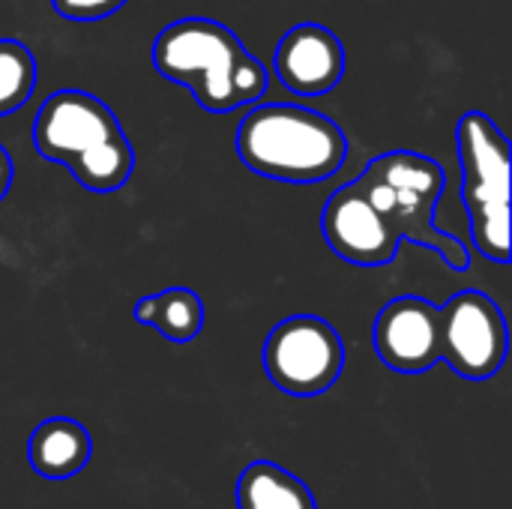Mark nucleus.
<instances>
[{
	"label": "nucleus",
	"mask_w": 512,
	"mask_h": 509,
	"mask_svg": "<svg viewBox=\"0 0 512 509\" xmlns=\"http://www.w3.org/2000/svg\"><path fill=\"white\" fill-rule=\"evenodd\" d=\"M321 231H324L330 249L357 267H384L402 249L399 234L366 201V195L357 189V183L339 186L327 198L324 216H321Z\"/></svg>",
	"instance_id": "obj_9"
},
{
	"label": "nucleus",
	"mask_w": 512,
	"mask_h": 509,
	"mask_svg": "<svg viewBox=\"0 0 512 509\" xmlns=\"http://www.w3.org/2000/svg\"><path fill=\"white\" fill-rule=\"evenodd\" d=\"M93 438L72 417H48L27 438V465L42 480H69L90 465Z\"/></svg>",
	"instance_id": "obj_11"
},
{
	"label": "nucleus",
	"mask_w": 512,
	"mask_h": 509,
	"mask_svg": "<svg viewBox=\"0 0 512 509\" xmlns=\"http://www.w3.org/2000/svg\"><path fill=\"white\" fill-rule=\"evenodd\" d=\"M354 183L390 222L402 243L411 240L423 249H432L456 273L471 270V249L435 222V207L447 186L444 168L435 159L414 150L381 153Z\"/></svg>",
	"instance_id": "obj_4"
},
{
	"label": "nucleus",
	"mask_w": 512,
	"mask_h": 509,
	"mask_svg": "<svg viewBox=\"0 0 512 509\" xmlns=\"http://www.w3.org/2000/svg\"><path fill=\"white\" fill-rule=\"evenodd\" d=\"M153 66L168 81L183 84L210 114L252 105L267 90L264 63L249 54L237 33L210 18H180L153 42Z\"/></svg>",
	"instance_id": "obj_1"
},
{
	"label": "nucleus",
	"mask_w": 512,
	"mask_h": 509,
	"mask_svg": "<svg viewBox=\"0 0 512 509\" xmlns=\"http://www.w3.org/2000/svg\"><path fill=\"white\" fill-rule=\"evenodd\" d=\"M33 147L90 192H117L135 171V150L117 114L84 90L51 93L33 120Z\"/></svg>",
	"instance_id": "obj_2"
},
{
	"label": "nucleus",
	"mask_w": 512,
	"mask_h": 509,
	"mask_svg": "<svg viewBox=\"0 0 512 509\" xmlns=\"http://www.w3.org/2000/svg\"><path fill=\"white\" fill-rule=\"evenodd\" d=\"M441 312V360L468 381H489L507 363L510 330L501 306L483 291L450 297Z\"/></svg>",
	"instance_id": "obj_7"
},
{
	"label": "nucleus",
	"mask_w": 512,
	"mask_h": 509,
	"mask_svg": "<svg viewBox=\"0 0 512 509\" xmlns=\"http://www.w3.org/2000/svg\"><path fill=\"white\" fill-rule=\"evenodd\" d=\"M12 174H15L12 159H9V153L3 150V144H0V201L6 198V192H9V186H12Z\"/></svg>",
	"instance_id": "obj_16"
},
{
	"label": "nucleus",
	"mask_w": 512,
	"mask_h": 509,
	"mask_svg": "<svg viewBox=\"0 0 512 509\" xmlns=\"http://www.w3.org/2000/svg\"><path fill=\"white\" fill-rule=\"evenodd\" d=\"M261 363L273 387L297 399H312L339 381L345 369V342L330 321L318 315H291L267 333Z\"/></svg>",
	"instance_id": "obj_6"
},
{
	"label": "nucleus",
	"mask_w": 512,
	"mask_h": 509,
	"mask_svg": "<svg viewBox=\"0 0 512 509\" xmlns=\"http://www.w3.org/2000/svg\"><path fill=\"white\" fill-rule=\"evenodd\" d=\"M237 509H318L309 486L273 462H252L237 477Z\"/></svg>",
	"instance_id": "obj_13"
},
{
	"label": "nucleus",
	"mask_w": 512,
	"mask_h": 509,
	"mask_svg": "<svg viewBox=\"0 0 512 509\" xmlns=\"http://www.w3.org/2000/svg\"><path fill=\"white\" fill-rule=\"evenodd\" d=\"M204 300L192 288H165L156 294H147L135 303L132 315L138 324L153 327L165 342L189 345L204 330Z\"/></svg>",
	"instance_id": "obj_12"
},
{
	"label": "nucleus",
	"mask_w": 512,
	"mask_h": 509,
	"mask_svg": "<svg viewBox=\"0 0 512 509\" xmlns=\"http://www.w3.org/2000/svg\"><path fill=\"white\" fill-rule=\"evenodd\" d=\"M276 75L297 96H324L345 75V48L321 24L291 27L276 48Z\"/></svg>",
	"instance_id": "obj_10"
},
{
	"label": "nucleus",
	"mask_w": 512,
	"mask_h": 509,
	"mask_svg": "<svg viewBox=\"0 0 512 509\" xmlns=\"http://www.w3.org/2000/svg\"><path fill=\"white\" fill-rule=\"evenodd\" d=\"M462 168V204L471 219L474 249L495 261H510V141L498 123L468 111L456 126Z\"/></svg>",
	"instance_id": "obj_5"
},
{
	"label": "nucleus",
	"mask_w": 512,
	"mask_h": 509,
	"mask_svg": "<svg viewBox=\"0 0 512 509\" xmlns=\"http://www.w3.org/2000/svg\"><path fill=\"white\" fill-rule=\"evenodd\" d=\"M375 351L399 375H423L441 363V312L423 297H396L375 318Z\"/></svg>",
	"instance_id": "obj_8"
},
{
	"label": "nucleus",
	"mask_w": 512,
	"mask_h": 509,
	"mask_svg": "<svg viewBox=\"0 0 512 509\" xmlns=\"http://www.w3.org/2000/svg\"><path fill=\"white\" fill-rule=\"evenodd\" d=\"M36 87V57L18 39L0 36V117L15 114Z\"/></svg>",
	"instance_id": "obj_14"
},
{
	"label": "nucleus",
	"mask_w": 512,
	"mask_h": 509,
	"mask_svg": "<svg viewBox=\"0 0 512 509\" xmlns=\"http://www.w3.org/2000/svg\"><path fill=\"white\" fill-rule=\"evenodd\" d=\"M126 0H51L54 12L66 21H102L114 15Z\"/></svg>",
	"instance_id": "obj_15"
},
{
	"label": "nucleus",
	"mask_w": 512,
	"mask_h": 509,
	"mask_svg": "<svg viewBox=\"0 0 512 509\" xmlns=\"http://www.w3.org/2000/svg\"><path fill=\"white\" fill-rule=\"evenodd\" d=\"M234 147L249 171L282 183L330 180L348 159V138L339 123L288 102L249 108Z\"/></svg>",
	"instance_id": "obj_3"
}]
</instances>
